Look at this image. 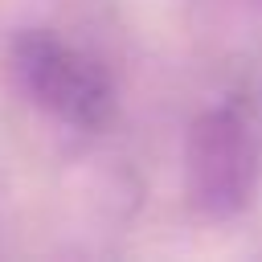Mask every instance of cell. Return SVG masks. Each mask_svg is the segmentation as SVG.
Here are the masks:
<instances>
[{
    "label": "cell",
    "mask_w": 262,
    "mask_h": 262,
    "mask_svg": "<svg viewBox=\"0 0 262 262\" xmlns=\"http://www.w3.org/2000/svg\"><path fill=\"white\" fill-rule=\"evenodd\" d=\"M16 90L70 131H102L115 119V82L98 57L53 29H20L8 41Z\"/></svg>",
    "instance_id": "1"
},
{
    "label": "cell",
    "mask_w": 262,
    "mask_h": 262,
    "mask_svg": "<svg viewBox=\"0 0 262 262\" xmlns=\"http://www.w3.org/2000/svg\"><path fill=\"white\" fill-rule=\"evenodd\" d=\"M262 176V131L242 98L205 106L184 139V188L209 221H229L250 209Z\"/></svg>",
    "instance_id": "2"
}]
</instances>
